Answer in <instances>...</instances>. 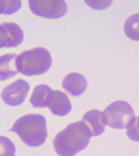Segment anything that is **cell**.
I'll return each instance as SVG.
<instances>
[{
    "mask_svg": "<svg viewBox=\"0 0 139 156\" xmlns=\"http://www.w3.org/2000/svg\"><path fill=\"white\" fill-rule=\"evenodd\" d=\"M92 133L85 122H76L60 131L53 140L55 151L60 156H75L90 144Z\"/></svg>",
    "mask_w": 139,
    "mask_h": 156,
    "instance_id": "6da1fadb",
    "label": "cell"
},
{
    "mask_svg": "<svg viewBox=\"0 0 139 156\" xmlns=\"http://www.w3.org/2000/svg\"><path fill=\"white\" fill-rule=\"evenodd\" d=\"M16 133L26 145L36 147L42 145L47 138L46 119L40 114H27L15 122L10 129Z\"/></svg>",
    "mask_w": 139,
    "mask_h": 156,
    "instance_id": "7a4b0ae2",
    "label": "cell"
},
{
    "mask_svg": "<svg viewBox=\"0 0 139 156\" xmlns=\"http://www.w3.org/2000/svg\"><path fill=\"white\" fill-rule=\"evenodd\" d=\"M52 65V58L46 48L36 47L21 52L16 58V68L24 76H38L46 73Z\"/></svg>",
    "mask_w": 139,
    "mask_h": 156,
    "instance_id": "3957f363",
    "label": "cell"
},
{
    "mask_svg": "<svg viewBox=\"0 0 139 156\" xmlns=\"http://www.w3.org/2000/svg\"><path fill=\"white\" fill-rule=\"evenodd\" d=\"M104 125L113 129H128L135 122V115L132 107L123 101H118L109 104L102 112Z\"/></svg>",
    "mask_w": 139,
    "mask_h": 156,
    "instance_id": "277c9868",
    "label": "cell"
},
{
    "mask_svg": "<svg viewBox=\"0 0 139 156\" xmlns=\"http://www.w3.org/2000/svg\"><path fill=\"white\" fill-rule=\"evenodd\" d=\"M29 8L32 14L46 19H60L67 11L64 0H30Z\"/></svg>",
    "mask_w": 139,
    "mask_h": 156,
    "instance_id": "5b68a950",
    "label": "cell"
},
{
    "mask_svg": "<svg viewBox=\"0 0 139 156\" xmlns=\"http://www.w3.org/2000/svg\"><path fill=\"white\" fill-rule=\"evenodd\" d=\"M30 86L24 80H17L14 83L6 86L2 92V99L10 107H16L23 104L29 93Z\"/></svg>",
    "mask_w": 139,
    "mask_h": 156,
    "instance_id": "8992f818",
    "label": "cell"
},
{
    "mask_svg": "<svg viewBox=\"0 0 139 156\" xmlns=\"http://www.w3.org/2000/svg\"><path fill=\"white\" fill-rule=\"evenodd\" d=\"M24 41V32L15 23L0 24V48L16 47Z\"/></svg>",
    "mask_w": 139,
    "mask_h": 156,
    "instance_id": "52a82bcc",
    "label": "cell"
},
{
    "mask_svg": "<svg viewBox=\"0 0 139 156\" xmlns=\"http://www.w3.org/2000/svg\"><path fill=\"white\" fill-rule=\"evenodd\" d=\"M47 108L55 115L65 116L71 112L72 105H71L68 97L64 92L52 90L51 95H50V99H49V103H47Z\"/></svg>",
    "mask_w": 139,
    "mask_h": 156,
    "instance_id": "ba28073f",
    "label": "cell"
},
{
    "mask_svg": "<svg viewBox=\"0 0 139 156\" xmlns=\"http://www.w3.org/2000/svg\"><path fill=\"white\" fill-rule=\"evenodd\" d=\"M62 87L71 94V95H79L82 94L86 88H87V81L86 78L79 74V73H70L67 74L64 81H62Z\"/></svg>",
    "mask_w": 139,
    "mask_h": 156,
    "instance_id": "9c48e42d",
    "label": "cell"
},
{
    "mask_svg": "<svg viewBox=\"0 0 139 156\" xmlns=\"http://www.w3.org/2000/svg\"><path fill=\"white\" fill-rule=\"evenodd\" d=\"M82 122H85L87 124V126L90 128V130L92 133V136H98L104 131V123L102 119V113L99 110L92 109V110L87 112L83 115Z\"/></svg>",
    "mask_w": 139,
    "mask_h": 156,
    "instance_id": "30bf717a",
    "label": "cell"
},
{
    "mask_svg": "<svg viewBox=\"0 0 139 156\" xmlns=\"http://www.w3.org/2000/svg\"><path fill=\"white\" fill-rule=\"evenodd\" d=\"M16 58L17 56L14 53L0 57V81H6L19 72L16 68Z\"/></svg>",
    "mask_w": 139,
    "mask_h": 156,
    "instance_id": "8fae6325",
    "label": "cell"
},
{
    "mask_svg": "<svg viewBox=\"0 0 139 156\" xmlns=\"http://www.w3.org/2000/svg\"><path fill=\"white\" fill-rule=\"evenodd\" d=\"M51 92H52V89L49 86H45V84L36 86L34 92H32L31 98H30L31 105L35 107V108H45V107H47Z\"/></svg>",
    "mask_w": 139,
    "mask_h": 156,
    "instance_id": "7c38bea8",
    "label": "cell"
},
{
    "mask_svg": "<svg viewBox=\"0 0 139 156\" xmlns=\"http://www.w3.org/2000/svg\"><path fill=\"white\" fill-rule=\"evenodd\" d=\"M124 32L130 40L139 41V14H134L126 20Z\"/></svg>",
    "mask_w": 139,
    "mask_h": 156,
    "instance_id": "4fadbf2b",
    "label": "cell"
},
{
    "mask_svg": "<svg viewBox=\"0 0 139 156\" xmlns=\"http://www.w3.org/2000/svg\"><path fill=\"white\" fill-rule=\"evenodd\" d=\"M21 8L20 0H0V14L11 15Z\"/></svg>",
    "mask_w": 139,
    "mask_h": 156,
    "instance_id": "5bb4252c",
    "label": "cell"
},
{
    "mask_svg": "<svg viewBox=\"0 0 139 156\" xmlns=\"http://www.w3.org/2000/svg\"><path fill=\"white\" fill-rule=\"evenodd\" d=\"M0 156H15V145L5 136H0Z\"/></svg>",
    "mask_w": 139,
    "mask_h": 156,
    "instance_id": "9a60e30c",
    "label": "cell"
},
{
    "mask_svg": "<svg viewBox=\"0 0 139 156\" xmlns=\"http://www.w3.org/2000/svg\"><path fill=\"white\" fill-rule=\"evenodd\" d=\"M127 136L133 141H139V116L135 118L134 124L127 129Z\"/></svg>",
    "mask_w": 139,
    "mask_h": 156,
    "instance_id": "2e32d148",
    "label": "cell"
},
{
    "mask_svg": "<svg viewBox=\"0 0 139 156\" xmlns=\"http://www.w3.org/2000/svg\"><path fill=\"white\" fill-rule=\"evenodd\" d=\"M86 4L90 5L91 8H93L94 10H103L106 8H108L112 2L111 0H107V2H91V0H86Z\"/></svg>",
    "mask_w": 139,
    "mask_h": 156,
    "instance_id": "e0dca14e",
    "label": "cell"
}]
</instances>
